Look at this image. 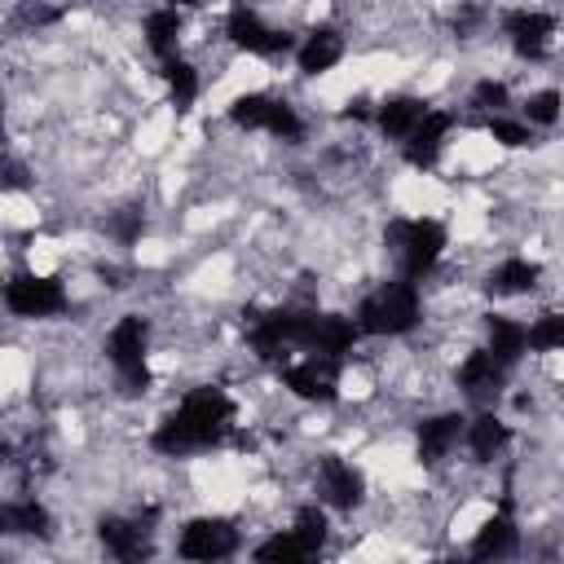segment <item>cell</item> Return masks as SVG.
Here are the masks:
<instances>
[{"instance_id":"1","label":"cell","mask_w":564,"mask_h":564,"mask_svg":"<svg viewBox=\"0 0 564 564\" xmlns=\"http://www.w3.org/2000/svg\"><path fill=\"white\" fill-rule=\"evenodd\" d=\"M229 423H234V401H229V392L203 383V388H189V392L176 401V410L154 427L150 445H154L159 454H172V458L198 454V449L220 445V436L229 432Z\"/></svg>"},{"instance_id":"2","label":"cell","mask_w":564,"mask_h":564,"mask_svg":"<svg viewBox=\"0 0 564 564\" xmlns=\"http://www.w3.org/2000/svg\"><path fill=\"white\" fill-rule=\"evenodd\" d=\"M423 317V295H419V282L414 278H392V282H379L361 304H357V326L361 335H405L414 330Z\"/></svg>"},{"instance_id":"3","label":"cell","mask_w":564,"mask_h":564,"mask_svg":"<svg viewBox=\"0 0 564 564\" xmlns=\"http://www.w3.org/2000/svg\"><path fill=\"white\" fill-rule=\"evenodd\" d=\"M383 242L397 251L401 273L419 282V278H427V273L441 264V256H445V247H449V234H445L441 220L414 216V220H388Z\"/></svg>"},{"instance_id":"4","label":"cell","mask_w":564,"mask_h":564,"mask_svg":"<svg viewBox=\"0 0 564 564\" xmlns=\"http://www.w3.org/2000/svg\"><path fill=\"white\" fill-rule=\"evenodd\" d=\"M357 335H361L357 317L317 313V308H291V348H300V352L344 357V352H352Z\"/></svg>"},{"instance_id":"5","label":"cell","mask_w":564,"mask_h":564,"mask_svg":"<svg viewBox=\"0 0 564 564\" xmlns=\"http://www.w3.org/2000/svg\"><path fill=\"white\" fill-rule=\"evenodd\" d=\"M145 352H150V322H145L141 313H123V317L106 330V357H110V366L119 370V379H123L132 392L150 383Z\"/></svg>"},{"instance_id":"6","label":"cell","mask_w":564,"mask_h":564,"mask_svg":"<svg viewBox=\"0 0 564 564\" xmlns=\"http://www.w3.org/2000/svg\"><path fill=\"white\" fill-rule=\"evenodd\" d=\"M4 304L13 317H57L66 308V286L44 273H13L4 282Z\"/></svg>"},{"instance_id":"7","label":"cell","mask_w":564,"mask_h":564,"mask_svg":"<svg viewBox=\"0 0 564 564\" xmlns=\"http://www.w3.org/2000/svg\"><path fill=\"white\" fill-rule=\"evenodd\" d=\"M339 366H344V357L304 352L300 361H291V366L282 370V388L295 392L300 401H317V405H326V401L339 397Z\"/></svg>"},{"instance_id":"8","label":"cell","mask_w":564,"mask_h":564,"mask_svg":"<svg viewBox=\"0 0 564 564\" xmlns=\"http://www.w3.org/2000/svg\"><path fill=\"white\" fill-rule=\"evenodd\" d=\"M234 551H238V529L225 516H198L176 538V555L181 560H225Z\"/></svg>"},{"instance_id":"9","label":"cell","mask_w":564,"mask_h":564,"mask_svg":"<svg viewBox=\"0 0 564 564\" xmlns=\"http://www.w3.org/2000/svg\"><path fill=\"white\" fill-rule=\"evenodd\" d=\"M502 35L516 48V57L538 62V57H546V48L555 40V18L546 9H529V4L524 9H507L502 13Z\"/></svg>"},{"instance_id":"10","label":"cell","mask_w":564,"mask_h":564,"mask_svg":"<svg viewBox=\"0 0 564 564\" xmlns=\"http://www.w3.org/2000/svg\"><path fill=\"white\" fill-rule=\"evenodd\" d=\"M225 31H229V40H234L238 48H247V53H256V57H278V53L291 48V35L278 31V26H269V22H264L256 9H247V4H234V9H229Z\"/></svg>"},{"instance_id":"11","label":"cell","mask_w":564,"mask_h":564,"mask_svg":"<svg viewBox=\"0 0 564 564\" xmlns=\"http://www.w3.org/2000/svg\"><path fill=\"white\" fill-rule=\"evenodd\" d=\"M317 489H322V498H326L335 511H352V507H361V498H366V476H361L348 458L322 454V458H317Z\"/></svg>"},{"instance_id":"12","label":"cell","mask_w":564,"mask_h":564,"mask_svg":"<svg viewBox=\"0 0 564 564\" xmlns=\"http://www.w3.org/2000/svg\"><path fill=\"white\" fill-rule=\"evenodd\" d=\"M449 128H454V115H449V110H427V115H423V123L401 141L405 163H410V167H419V172L436 167V159L445 154V141H449Z\"/></svg>"},{"instance_id":"13","label":"cell","mask_w":564,"mask_h":564,"mask_svg":"<svg viewBox=\"0 0 564 564\" xmlns=\"http://www.w3.org/2000/svg\"><path fill=\"white\" fill-rule=\"evenodd\" d=\"M507 370H511V366L498 361L494 348H471V352L458 361V388H463V397H471V401H489V397H498Z\"/></svg>"},{"instance_id":"14","label":"cell","mask_w":564,"mask_h":564,"mask_svg":"<svg viewBox=\"0 0 564 564\" xmlns=\"http://www.w3.org/2000/svg\"><path fill=\"white\" fill-rule=\"evenodd\" d=\"M427 110H432V106H427L423 97H414V93H392V97H383V101L375 106V123H379L383 137L405 141V137L423 123Z\"/></svg>"},{"instance_id":"15","label":"cell","mask_w":564,"mask_h":564,"mask_svg":"<svg viewBox=\"0 0 564 564\" xmlns=\"http://www.w3.org/2000/svg\"><path fill=\"white\" fill-rule=\"evenodd\" d=\"M344 57V35L335 26H313L300 44H295V66L304 75H326L335 62Z\"/></svg>"},{"instance_id":"16","label":"cell","mask_w":564,"mask_h":564,"mask_svg":"<svg viewBox=\"0 0 564 564\" xmlns=\"http://www.w3.org/2000/svg\"><path fill=\"white\" fill-rule=\"evenodd\" d=\"M247 344H251L256 357L278 361L282 348H291V308H269V313L251 317V326H247Z\"/></svg>"},{"instance_id":"17","label":"cell","mask_w":564,"mask_h":564,"mask_svg":"<svg viewBox=\"0 0 564 564\" xmlns=\"http://www.w3.org/2000/svg\"><path fill=\"white\" fill-rule=\"evenodd\" d=\"M97 538L101 546L115 555V560H141L150 555V529L141 520H123V516H106L97 524Z\"/></svg>"},{"instance_id":"18","label":"cell","mask_w":564,"mask_h":564,"mask_svg":"<svg viewBox=\"0 0 564 564\" xmlns=\"http://www.w3.org/2000/svg\"><path fill=\"white\" fill-rule=\"evenodd\" d=\"M463 432H467V419L454 414V410L423 419V423H419V458H423V463H441V458L463 441Z\"/></svg>"},{"instance_id":"19","label":"cell","mask_w":564,"mask_h":564,"mask_svg":"<svg viewBox=\"0 0 564 564\" xmlns=\"http://www.w3.org/2000/svg\"><path fill=\"white\" fill-rule=\"evenodd\" d=\"M516 538H520V529H516V520H511V502L502 498V507L476 529V538H471V555H476V560L511 555V551H516Z\"/></svg>"},{"instance_id":"20","label":"cell","mask_w":564,"mask_h":564,"mask_svg":"<svg viewBox=\"0 0 564 564\" xmlns=\"http://www.w3.org/2000/svg\"><path fill=\"white\" fill-rule=\"evenodd\" d=\"M538 282H542V264H538V260H529V256H507V260H498L494 273H489V295H498V300L529 295Z\"/></svg>"},{"instance_id":"21","label":"cell","mask_w":564,"mask_h":564,"mask_svg":"<svg viewBox=\"0 0 564 564\" xmlns=\"http://www.w3.org/2000/svg\"><path fill=\"white\" fill-rule=\"evenodd\" d=\"M463 441H467V449H471V458H476V463H494V458L507 449L511 427H507V423H502L494 410H480L476 419H467Z\"/></svg>"},{"instance_id":"22","label":"cell","mask_w":564,"mask_h":564,"mask_svg":"<svg viewBox=\"0 0 564 564\" xmlns=\"http://www.w3.org/2000/svg\"><path fill=\"white\" fill-rule=\"evenodd\" d=\"M181 26H185V18H181V9H176V4H159V9H150V13H145V22H141L145 48H150L159 62L176 57V40H181Z\"/></svg>"},{"instance_id":"23","label":"cell","mask_w":564,"mask_h":564,"mask_svg":"<svg viewBox=\"0 0 564 564\" xmlns=\"http://www.w3.org/2000/svg\"><path fill=\"white\" fill-rule=\"evenodd\" d=\"M485 326H489V348H494V357H498V361L516 366V361L529 352V326H524V322L494 313Z\"/></svg>"},{"instance_id":"24","label":"cell","mask_w":564,"mask_h":564,"mask_svg":"<svg viewBox=\"0 0 564 564\" xmlns=\"http://www.w3.org/2000/svg\"><path fill=\"white\" fill-rule=\"evenodd\" d=\"M0 520L9 533H31V538H48V511L35 502V498H18V502H4L0 507Z\"/></svg>"},{"instance_id":"25","label":"cell","mask_w":564,"mask_h":564,"mask_svg":"<svg viewBox=\"0 0 564 564\" xmlns=\"http://www.w3.org/2000/svg\"><path fill=\"white\" fill-rule=\"evenodd\" d=\"M273 106H278V97H269V93H242V97L229 101V119L247 132H269Z\"/></svg>"},{"instance_id":"26","label":"cell","mask_w":564,"mask_h":564,"mask_svg":"<svg viewBox=\"0 0 564 564\" xmlns=\"http://www.w3.org/2000/svg\"><path fill=\"white\" fill-rule=\"evenodd\" d=\"M163 84H167V97L176 110H189L194 97H198V70L185 62V57H167L163 62Z\"/></svg>"},{"instance_id":"27","label":"cell","mask_w":564,"mask_h":564,"mask_svg":"<svg viewBox=\"0 0 564 564\" xmlns=\"http://www.w3.org/2000/svg\"><path fill=\"white\" fill-rule=\"evenodd\" d=\"M308 555H313V546H308L295 529L273 533L269 542H260V546H256V560H269V564H295V560H308Z\"/></svg>"},{"instance_id":"28","label":"cell","mask_w":564,"mask_h":564,"mask_svg":"<svg viewBox=\"0 0 564 564\" xmlns=\"http://www.w3.org/2000/svg\"><path fill=\"white\" fill-rule=\"evenodd\" d=\"M560 110H564V93L560 88H538V93L524 97V119L538 123V128H551L560 119Z\"/></svg>"},{"instance_id":"29","label":"cell","mask_w":564,"mask_h":564,"mask_svg":"<svg viewBox=\"0 0 564 564\" xmlns=\"http://www.w3.org/2000/svg\"><path fill=\"white\" fill-rule=\"evenodd\" d=\"M529 348H533V352H555V348H564V313H542V317L529 326Z\"/></svg>"},{"instance_id":"30","label":"cell","mask_w":564,"mask_h":564,"mask_svg":"<svg viewBox=\"0 0 564 564\" xmlns=\"http://www.w3.org/2000/svg\"><path fill=\"white\" fill-rule=\"evenodd\" d=\"M533 123L529 119H507V115H489V137L502 145V150H520V145H529L533 141V132H529Z\"/></svg>"},{"instance_id":"31","label":"cell","mask_w":564,"mask_h":564,"mask_svg":"<svg viewBox=\"0 0 564 564\" xmlns=\"http://www.w3.org/2000/svg\"><path fill=\"white\" fill-rule=\"evenodd\" d=\"M308 546H313V555L322 551V542H326V511L317 507V502H308V507H300L295 511V524H291Z\"/></svg>"},{"instance_id":"32","label":"cell","mask_w":564,"mask_h":564,"mask_svg":"<svg viewBox=\"0 0 564 564\" xmlns=\"http://www.w3.org/2000/svg\"><path fill=\"white\" fill-rule=\"evenodd\" d=\"M141 229H145V212L141 207H123V212H115L110 220H106V234L115 238V242H137L141 238Z\"/></svg>"},{"instance_id":"33","label":"cell","mask_w":564,"mask_h":564,"mask_svg":"<svg viewBox=\"0 0 564 564\" xmlns=\"http://www.w3.org/2000/svg\"><path fill=\"white\" fill-rule=\"evenodd\" d=\"M507 97H511V93H507L502 79H480V84L471 88V106H476V110H489V115H502V110H507Z\"/></svg>"},{"instance_id":"34","label":"cell","mask_w":564,"mask_h":564,"mask_svg":"<svg viewBox=\"0 0 564 564\" xmlns=\"http://www.w3.org/2000/svg\"><path fill=\"white\" fill-rule=\"evenodd\" d=\"M163 4H176V9H203V4H212V0H163Z\"/></svg>"}]
</instances>
